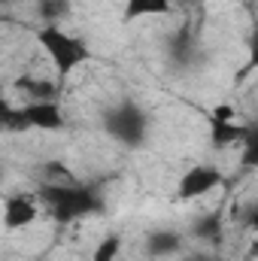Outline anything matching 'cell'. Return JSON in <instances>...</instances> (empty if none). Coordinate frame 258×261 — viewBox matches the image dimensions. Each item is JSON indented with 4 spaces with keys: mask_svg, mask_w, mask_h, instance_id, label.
<instances>
[{
    "mask_svg": "<svg viewBox=\"0 0 258 261\" xmlns=\"http://www.w3.org/2000/svg\"><path fill=\"white\" fill-rule=\"evenodd\" d=\"M37 197L49 206V213L58 222H73L79 216L104 210V200L97 197V192L88 189V186H79V182H70V186H64V182H43Z\"/></svg>",
    "mask_w": 258,
    "mask_h": 261,
    "instance_id": "6da1fadb",
    "label": "cell"
},
{
    "mask_svg": "<svg viewBox=\"0 0 258 261\" xmlns=\"http://www.w3.org/2000/svg\"><path fill=\"white\" fill-rule=\"evenodd\" d=\"M37 37H40V46L46 49V55L52 58V64L58 67V73H61V76H70L76 67L85 64V61L91 58L88 46H85L79 37L64 34L58 24H46Z\"/></svg>",
    "mask_w": 258,
    "mask_h": 261,
    "instance_id": "7a4b0ae2",
    "label": "cell"
},
{
    "mask_svg": "<svg viewBox=\"0 0 258 261\" xmlns=\"http://www.w3.org/2000/svg\"><path fill=\"white\" fill-rule=\"evenodd\" d=\"M104 128L113 140H119L122 146H143L149 137V119L143 113V107H137L134 100L116 103L104 113Z\"/></svg>",
    "mask_w": 258,
    "mask_h": 261,
    "instance_id": "3957f363",
    "label": "cell"
},
{
    "mask_svg": "<svg viewBox=\"0 0 258 261\" xmlns=\"http://www.w3.org/2000/svg\"><path fill=\"white\" fill-rule=\"evenodd\" d=\"M219 186H222V170L213 167V164H197V167H192V170L183 173L179 189H176V197H179V200H192V197L207 195V192H213V189H219Z\"/></svg>",
    "mask_w": 258,
    "mask_h": 261,
    "instance_id": "277c9868",
    "label": "cell"
},
{
    "mask_svg": "<svg viewBox=\"0 0 258 261\" xmlns=\"http://www.w3.org/2000/svg\"><path fill=\"white\" fill-rule=\"evenodd\" d=\"M24 119H28L31 128H40V130L64 128V113L58 110L55 100H31L24 107Z\"/></svg>",
    "mask_w": 258,
    "mask_h": 261,
    "instance_id": "5b68a950",
    "label": "cell"
},
{
    "mask_svg": "<svg viewBox=\"0 0 258 261\" xmlns=\"http://www.w3.org/2000/svg\"><path fill=\"white\" fill-rule=\"evenodd\" d=\"M37 219V200L31 195H15L6 200L3 206V228L15 231V228H24Z\"/></svg>",
    "mask_w": 258,
    "mask_h": 261,
    "instance_id": "8992f818",
    "label": "cell"
},
{
    "mask_svg": "<svg viewBox=\"0 0 258 261\" xmlns=\"http://www.w3.org/2000/svg\"><path fill=\"white\" fill-rule=\"evenodd\" d=\"M146 252H149L152 258H167V255H176V252H183V234L167 231V228L152 231V234L146 237Z\"/></svg>",
    "mask_w": 258,
    "mask_h": 261,
    "instance_id": "52a82bcc",
    "label": "cell"
},
{
    "mask_svg": "<svg viewBox=\"0 0 258 261\" xmlns=\"http://www.w3.org/2000/svg\"><path fill=\"white\" fill-rule=\"evenodd\" d=\"M246 137V128L237 125L234 119L231 122H222V119H210V140L216 149H225V146H234Z\"/></svg>",
    "mask_w": 258,
    "mask_h": 261,
    "instance_id": "ba28073f",
    "label": "cell"
},
{
    "mask_svg": "<svg viewBox=\"0 0 258 261\" xmlns=\"http://www.w3.org/2000/svg\"><path fill=\"white\" fill-rule=\"evenodd\" d=\"M170 12V0H125V21L146 18V15H164Z\"/></svg>",
    "mask_w": 258,
    "mask_h": 261,
    "instance_id": "9c48e42d",
    "label": "cell"
},
{
    "mask_svg": "<svg viewBox=\"0 0 258 261\" xmlns=\"http://www.w3.org/2000/svg\"><path fill=\"white\" fill-rule=\"evenodd\" d=\"M0 130H6V134L31 130L28 119H24V107L18 110V107H12L9 100H3V97H0Z\"/></svg>",
    "mask_w": 258,
    "mask_h": 261,
    "instance_id": "30bf717a",
    "label": "cell"
},
{
    "mask_svg": "<svg viewBox=\"0 0 258 261\" xmlns=\"http://www.w3.org/2000/svg\"><path fill=\"white\" fill-rule=\"evenodd\" d=\"M194 237L197 240H210L213 246H219L222 240V213H207L194 222Z\"/></svg>",
    "mask_w": 258,
    "mask_h": 261,
    "instance_id": "8fae6325",
    "label": "cell"
},
{
    "mask_svg": "<svg viewBox=\"0 0 258 261\" xmlns=\"http://www.w3.org/2000/svg\"><path fill=\"white\" fill-rule=\"evenodd\" d=\"M18 88H21L31 100H55V94H58V88H55L52 82H46V79H31V76H21V79H18Z\"/></svg>",
    "mask_w": 258,
    "mask_h": 261,
    "instance_id": "7c38bea8",
    "label": "cell"
},
{
    "mask_svg": "<svg viewBox=\"0 0 258 261\" xmlns=\"http://www.w3.org/2000/svg\"><path fill=\"white\" fill-rule=\"evenodd\" d=\"M119 252H122V237H119V234H110V237H104V240L97 243L91 261H116Z\"/></svg>",
    "mask_w": 258,
    "mask_h": 261,
    "instance_id": "4fadbf2b",
    "label": "cell"
},
{
    "mask_svg": "<svg viewBox=\"0 0 258 261\" xmlns=\"http://www.w3.org/2000/svg\"><path fill=\"white\" fill-rule=\"evenodd\" d=\"M70 12V0H40V15L46 18V24H58V18H64Z\"/></svg>",
    "mask_w": 258,
    "mask_h": 261,
    "instance_id": "5bb4252c",
    "label": "cell"
},
{
    "mask_svg": "<svg viewBox=\"0 0 258 261\" xmlns=\"http://www.w3.org/2000/svg\"><path fill=\"white\" fill-rule=\"evenodd\" d=\"M43 173H46V182H64V186L76 182L73 170H70V167H64L61 161H52V164H46V167H43Z\"/></svg>",
    "mask_w": 258,
    "mask_h": 261,
    "instance_id": "9a60e30c",
    "label": "cell"
},
{
    "mask_svg": "<svg viewBox=\"0 0 258 261\" xmlns=\"http://www.w3.org/2000/svg\"><path fill=\"white\" fill-rule=\"evenodd\" d=\"M210 119H222V122H231V119H234V107H231V103H219V107H213Z\"/></svg>",
    "mask_w": 258,
    "mask_h": 261,
    "instance_id": "2e32d148",
    "label": "cell"
},
{
    "mask_svg": "<svg viewBox=\"0 0 258 261\" xmlns=\"http://www.w3.org/2000/svg\"><path fill=\"white\" fill-rule=\"evenodd\" d=\"M186 261H222L219 255H192V258H186Z\"/></svg>",
    "mask_w": 258,
    "mask_h": 261,
    "instance_id": "e0dca14e",
    "label": "cell"
},
{
    "mask_svg": "<svg viewBox=\"0 0 258 261\" xmlns=\"http://www.w3.org/2000/svg\"><path fill=\"white\" fill-rule=\"evenodd\" d=\"M0 179H3V164H0Z\"/></svg>",
    "mask_w": 258,
    "mask_h": 261,
    "instance_id": "ac0fdd59",
    "label": "cell"
},
{
    "mask_svg": "<svg viewBox=\"0 0 258 261\" xmlns=\"http://www.w3.org/2000/svg\"><path fill=\"white\" fill-rule=\"evenodd\" d=\"M0 3H3V0H0Z\"/></svg>",
    "mask_w": 258,
    "mask_h": 261,
    "instance_id": "d6986e66",
    "label": "cell"
}]
</instances>
